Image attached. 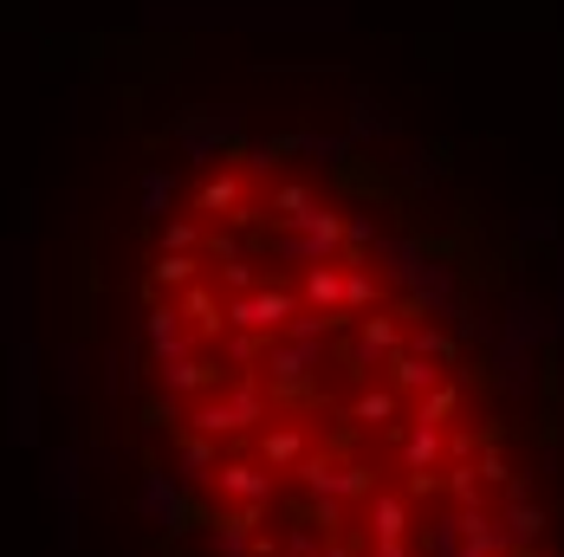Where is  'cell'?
<instances>
[{
	"instance_id": "6da1fadb",
	"label": "cell",
	"mask_w": 564,
	"mask_h": 557,
	"mask_svg": "<svg viewBox=\"0 0 564 557\" xmlns=\"http://www.w3.org/2000/svg\"><path fill=\"white\" fill-rule=\"evenodd\" d=\"M332 343H299V337H267L260 343V383L273 390V402H312L318 395V370H325Z\"/></svg>"
},
{
	"instance_id": "7a4b0ae2",
	"label": "cell",
	"mask_w": 564,
	"mask_h": 557,
	"mask_svg": "<svg viewBox=\"0 0 564 557\" xmlns=\"http://www.w3.org/2000/svg\"><path fill=\"white\" fill-rule=\"evenodd\" d=\"M292 480H299V493H305L312 505H350V500H364V493L377 487L370 467L338 460V454H325V447H305V454L292 460Z\"/></svg>"
},
{
	"instance_id": "3957f363",
	"label": "cell",
	"mask_w": 564,
	"mask_h": 557,
	"mask_svg": "<svg viewBox=\"0 0 564 557\" xmlns=\"http://www.w3.org/2000/svg\"><path fill=\"white\" fill-rule=\"evenodd\" d=\"M402 337H409V312L395 305V312H364V318H350V337H338V357L344 370L364 383V376H377L383 363H390L395 350H402Z\"/></svg>"
},
{
	"instance_id": "277c9868",
	"label": "cell",
	"mask_w": 564,
	"mask_h": 557,
	"mask_svg": "<svg viewBox=\"0 0 564 557\" xmlns=\"http://www.w3.org/2000/svg\"><path fill=\"white\" fill-rule=\"evenodd\" d=\"M130 505H137L150 525H163L170 538L195 532V512H202V505H195V493L175 480L170 467H143V473H137V493H130Z\"/></svg>"
},
{
	"instance_id": "5b68a950",
	"label": "cell",
	"mask_w": 564,
	"mask_h": 557,
	"mask_svg": "<svg viewBox=\"0 0 564 557\" xmlns=\"http://www.w3.org/2000/svg\"><path fill=\"white\" fill-rule=\"evenodd\" d=\"M292 312H299V292H292V285H267V278H260L253 292H234L221 305L227 331H247V337H280Z\"/></svg>"
},
{
	"instance_id": "8992f818",
	"label": "cell",
	"mask_w": 564,
	"mask_h": 557,
	"mask_svg": "<svg viewBox=\"0 0 564 557\" xmlns=\"http://www.w3.org/2000/svg\"><path fill=\"white\" fill-rule=\"evenodd\" d=\"M208 493H215V505H273L280 500V473L260 467L253 454H221Z\"/></svg>"
},
{
	"instance_id": "52a82bcc",
	"label": "cell",
	"mask_w": 564,
	"mask_h": 557,
	"mask_svg": "<svg viewBox=\"0 0 564 557\" xmlns=\"http://www.w3.org/2000/svg\"><path fill=\"white\" fill-rule=\"evenodd\" d=\"M215 383H221V370L202 350H182V357H163L156 363V390L170 395V402H195V395H208Z\"/></svg>"
},
{
	"instance_id": "ba28073f",
	"label": "cell",
	"mask_w": 564,
	"mask_h": 557,
	"mask_svg": "<svg viewBox=\"0 0 564 557\" xmlns=\"http://www.w3.org/2000/svg\"><path fill=\"white\" fill-rule=\"evenodd\" d=\"M175 298V312H182V325H188V331L202 337V343H215V337L227 331V318H221V285H215V278H188V285H182V292H170Z\"/></svg>"
},
{
	"instance_id": "9c48e42d",
	"label": "cell",
	"mask_w": 564,
	"mask_h": 557,
	"mask_svg": "<svg viewBox=\"0 0 564 557\" xmlns=\"http://www.w3.org/2000/svg\"><path fill=\"white\" fill-rule=\"evenodd\" d=\"M247 441H253V460H260V467L292 473V460H299L305 447H318V435H312L305 422H267V428H253Z\"/></svg>"
},
{
	"instance_id": "30bf717a",
	"label": "cell",
	"mask_w": 564,
	"mask_h": 557,
	"mask_svg": "<svg viewBox=\"0 0 564 557\" xmlns=\"http://www.w3.org/2000/svg\"><path fill=\"white\" fill-rule=\"evenodd\" d=\"M409 415V402L390 390V383H377V376H364L357 390H350V402H344V422L350 428H395Z\"/></svg>"
},
{
	"instance_id": "8fae6325",
	"label": "cell",
	"mask_w": 564,
	"mask_h": 557,
	"mask_svg": "<svg viewBox=\"0 0 564 557\" xmlns=\"http://www.w3.org/2000/svg\"><path fill=\"white\" fill-rule=\"evenodd\" d=\"M415 525V500L395 487H370L364 493V538H409Z\"/></svg>"
},
{
	"instance_id": "7c38bea8",
	"label": "cell",
	"mask_w": 564,
	"mask_h": 557,
	"mask_svg": "<svg viewBox=\"0 0 564 557\" xmlns=\"http://www.w3.org/2000/svg\"><path fill=\"white\" fill-rule=\"evenodd\" d=\"M395 467H402V473H442V467H448V428L409 422V435L395 441Z\"/></svg>"
},
{
	"instance_id": "4fadbf2b",
	"label": "cell",
	"mask_w": 564,
	"mask_h": 557,
	"mask_svg": "<svg viewBox=\"0 0 564 557\" xmlns=\"http://www.w3.org/2000/svg\"><path fill=\"white\" fill-rule=\"evenodd\" d=\"M143 350H150L156 363H163V357H182V350H202V337L182 325L175 298H170V305H150V312H143Z\"/></svg>"
},
{
	"instance_id": "5bb4252c",
	"label": "cell",
	"mask_w": 564,
	"mask_h": 557,
	"mask_svg": "<svg viewBox=\"0 0 564 557\" xmlns=\"http://www.w3.org/2000/svg\"><path fill=\"white\" fill-rule=\"evenodd\" d=\"M215 467H221V441H208V435H188V428H182V441H175V460H170L175 480H182L188 493H208Z\"/></svg>"
},
{
	"instance_id": "9a60e30c",
	"label": "cell",
	"mask_w": 564,
	"mask_h": 557,
	"mask_svg": "<svg viewBox=\"0 0 564 557\" xmlns=\"http://www.w3.org/2000/svg\"><path fill=\"white\" fill-rule=\"evenodd\" d=\"M377 376H383V383H390V390L402 395V402H415V395L435 390V383H442L448 370H442V363H429V357H415V350H395V357L383 363V370H377Z\"/></svg>"
},
{
	"instance_id": "2e32d148",
	"label": "cell",
	"mask_w": 564,
	"mask_h": 557,
	"mask_svg": "<svg viewBox=\"0 0 564 557\" xmlns=\"http://www.w3.org/2000/svg\"><path fill=\"white\" fill-rule=\"evenodd\" d=\"M500 525H507L512 551H532V545H545V532H552V512L532 500V493H507V512H500Z\"/></svg>"
},
{
	"instance_id": "e0dca14e",
	"label": "cell",
	"mask_w": 564,
	"mask_h": 557,
	"mask_svg": "<svg viewBox=\"0 0 564 557\" xmlns=\"http://www.w3.org/2000/svg\"><path fill=\"white\" fill-rule=\"evenodd\" d=\"M338 305H344V318H364V312H377V305H390V285L377 278V266H364V260H344Z\"/></svg>"
},
{
	"instance_id": "ac0fdd59",
	"label": "cell",
	"mask_w": 564,
	"mask_h": 557,
	"mask_svg": "<svg viewBox=\"0 0 564 557\" xmlns=\"http://www.w3.org/2000/svg\"><path fill=\"white\" fill-rule=\"evenodd\" d=\"M338 285H344V260H318V266H305V278H299V305H312V312H344Z\"/></svg>"
},
{
	"instance_id": "d6986e66",
	"label": "cell",
	"mask_w": 564,
	"mask_h": 557,
	"mask_svg": "<svg viewBox=\"0 0 564 557\" xmlns=\"http://www.w3.org/2000/svg\"><path fill=\"white\" fill-rule=\"evenodd\" d=\"M402 350H415V357H429V363H442V370H454V363H460V343H454L442 325H429V318H409Z\"/></svg>"
},
{
	"instance_id": "ffe728a7",
	"label": "cell",
	"mask_w": 564,
	"mask_h": 557,
	"mask_svg": "<svg viewBox=\"0 0 564 557\" xmlns=\"http://www.w3.org/2000/svg\"><path fill=\"white\" fill-rule=\"evenodd\" d=\"M13 435L20 441L40 435V370H33V343H20V415H13Z\"/></svg>"
},
{
	"instance_id": "44dd1931",
	"label": "cell",
	"mask_w": 564,
	"mask_h": 557,
	"mask_svg": "<svg viewBox=\"0 0 564 557\" xmlns=\"http://www.w3.org/2000/svg\"><path fill=\"white\" fill-rule=\"evenodd\" d=\"M454 415H460V383L442 376L429 395H415L409 402V422H435V428H454Z\"/></svg>"
},
{
	"instance_id": "7402d4cb",
	"label": "cell",
	"mask_w": 564,
	"mask_h": 557,
	"mask_svg": "<svg viewBox=\"0 0 564 557\" xmlns=\"http://www.w3.org/2000/svg\"><path fill=\"white\" fill-rule=\"evenodd\" d=\"M234 201H247V182H240V175H215V182L195 188V215H202V221H221Z\"/></svg>"
},
{
	"instance_id": "603a6c76",
	"label": "cell",
	"mask_w": 564,
	"mask_h": 557,
	"mask_svg": "<svg viewBox=\"0 0 564 557\" xmlns=\"http://www.w3.org/2000/svg\"><path fill=\"white\" fill-rule=\"evenodd\" d=\"M188 278H202V253H170V247H163V253L150 260V285H156V292H182Z\"/></svg>"
},
{
	"instance_id": "cb8c5ba5",
	"label": "cell",
	"mask_w": 564,
	"mask_h": 557,
	"mask_svg": "<svg viewBox=\"0 0 564 557\" xmlns=\"http://www.w3.org/2000/svg\"><path fill=\"white\" fill-rule=\"evenodd\" d=\"M312 201H318V195H312L305 182H280V188L267 195V215H280V227H285V221H299V215H305Z\"/></svg>"
},
{
	"instance_id": "d4e9b609",
	"label": "cell",
	"mask_w": 564,
	"mask_h": 557,
	"mask_svg": "<svg viewBox=\"0 0 564 557\" xmlns=\"http://www.w3.org/2000/svg\"><path fill=\"white\" fill-rule=\"evenodd\" d=\"M215 266H221V273H215V285H221L227 298L260 285V266H253V253H234V260H215Z\"/></svg>"
},
{
	"instance_id": "484cf974",
	"label": "cell",
	"mask_w": 564,
	"mask_h": 557,
	"mask_svg": "<svg viewBox=\"0 0 564 557\" xmlns=\"http://www.w3.org/2000/svg\"><path fill=\"white\" fill-rule=\"evenodd\" d=\"M442 473H448V493H454V505H487V487L474 480V460H448Z\"/></svg>"
},
{
	"instance_id": "4316f807",
	"label": "cell",
	"mask_w": 564,
	"mask_h": 557,
	"mask_svg": "<svg viewBox=\"0 0 564 557\" xmlns=\"http://www.w3.org/2000/svg\"><path fill=\"white\" fill-rule=\"evenodd\" d=\"M202 240H208L202 215H188V221H163V247H170V253H202Z\"/></svg>"
},
{
	"instance_id": "83f0119b",
	"label": "cell",
	"mask_w": 564,
	"mask_h": 557,
	"mask_svg": "<svg viewBox=\"0 0 564 557\" xmlns=\"http://www.w3.org/2000/svg\"><path fill=\"white\" fill-rule=\"evenodd\" d=\"M448 318H454V337H460V343H494V318H480V312H474L467 298L454 305Z\"/></svg>"
},
{
	"instance_id": "f1b7e54d",
	"label": "cell",
	"mask_w": 564,
	"mask_h": 557,
	"mask_svg": "<svg viewBox=\"0 0 564 557\" xmlns=\"http://www.w3.org/2000/svg\"><path fill=\"white\" fill-rule=\"evenodd\" d=\"M215 343H221V357H227V363H234V370H253V363H260V343H267V337H247V331H221V337H215Z\"/></svg>"
},
{
	"instance_id": "f546056e",
	"label": "cell",
	"mask_w": 564,
	"mask_h": 557,
	"mask_svg": "<svg viewBox=\"0 0 564 557\" xmlns=\"http://www.w3.org/2000/svg\"><path fill=\"white\" fill-rule=\"evenodd\" d=\"M170 201H175V182L163 175V168H150V175H143V215H156V221H163V215H170Z\"/></svg>"
},
{
	"instance_id": "4dcf8cb0",
	"label": "cell",
	"mask_w": 564,
	"mask_h": 557,
	"mask_svg": "<svg viewBox=\"0 0 564 557\" xmlns=\"http://www.w3.org/2000/svg\"><path fill=\"white\" fill-rule=\"evenodd\" d=\"M370 240H377V221L370 215H344V260H364Z\"/></svg>"
},
{
	"instance_id": "1f68e13d",
	"label": "cell",
	"mask_w": 564,
	"mask_h": 557,
	"mask_svg": "<svg viewBox=\"0 0 564 557\" xmlns=\"http://www.w3.org/2000/svg\"><path fill=\"white\" fill-rule=\"evenodd\" d=\"M429 557H460V532H454V512L429 518Z\"/></svg>"
},
{
	"instance_id": "d6a6232c",
	"label": "cell",
	"mask_w": 564,
	"mask_h": 557,
	"mask_svg": "<svg viewBox=\"0 0 564 557\" xmlns=\"http://www.w3.org/2000/svg\"><path fill=\"white\" fill-rule=\"evenodd\" d=\"M318 538H325L318 525H292L280 538V557H318Z\"/></svg>"
},
{
	"instance_id": "836d02e7",
	"label": "cell",
	"mask_w": 564,
	"mask_h": 557,
	"mask_svg": "<svg viewBox=\"0 0 564 557\" xmlns=\"http://www.w3.org/2000/svg\"><path fill=\"white\" fill-rule=\"evenodd\" d=\"M474 480H480V487L494 493V487H507V480H512V467H507V460H500V454H494V447H487V454L474 460Z\"/></svg>"
},
{
	"instance_id": "e575fe53",
	"label": "cell",
	"mask_w": 564,
	"mask_h": 557,
	"mask_svg": "<svg viewBox=\"0 0 564 557\" xmlns=\"http://www.w3.org/2000/svg\"><path fill=\"white\" fill-rule=\"evenodd\" d=\"M202 253H208V260H234V253H247V240H240L234 227H215V233L202 240Z\"/></svg>"
},
{
	"instance_id": "d590c367",
	"label": "cell",
	"mask_w": 564,
	"mask_h": 557,
	"mask_svg": "<svg viewBox=\"0 0 564 557\" xmlns=\"http://www.w3.org/2000/svg\"><path fill=\"white\" fill-rule=\"evenodd\" d=\"M318 557H357V538H338V532H325V538H318Z\"/></svg>"
},
{
	"instance_id": "8d00e7d4",
	"label": "cell",
	"mask_w": 564,
	"mask_h": 557,
	"mask_svg": "<svg viewBox=\"0 0 564 557\" xmlns=\"http://www.w3.org/2000/svg\"><path fill=\"white\" fill-rule=\"evenodd\" d=\"M370 557H415L409 538H370Z\"/></svg>"
},
{
	"instance_id": "74e56055",
	"label": "cell",
	"mask_w": 564,
	"mask_h": 557,
	"mask_svg": "<svg viewBox=\"0 0 564 557\" xmlns=\"http://www.w3.org/2000/svg\"><path fill=\"white\" fill-rule=\"evenodd\" d=\"M519 233H525V240H552V233H558V227L545 221V215H525V221H519Z\"/></svg>"
},
{
	"instance_id": "f35d334b",
	"label": "cell",
	"mask_w": 564,
	"mask_h": 557,
	"mask_svg": "<svg viewBox=\"0 0 564 557\" xmlns=\"http://www.w3.org/2000/svg\"><path fill=\"white\" fill-rule=\"evenodd\" d=\"M435 487H442L435 473H409V500H435Z\"/></svg>"
},
{
	"instance_id": "ab89813d",
	"label": "cell",
	"mask_w": 564,
	"mask_h": 557,
	"mask_svg": "<svg viewBox=\"0 0 564 557\" xmlns=\"http://www.w3.org/2000/svg\"><path fill=\"white\" fill-rule=\"evenodd\" d=\"M545 331L564 337V292H558V305H545Z\"/></svg>"
},
{
	"instance_id": "60d3db41",
	"label": "cell",
	"mask_w": 564,
	"mask_h": 557,
	"mask_svg": "<svg viewBox=\"0 0 564 557\" xmlns=\"http://www.w3.org/2000/svg\"><path fill=\"white\" fill-rule=\"evenodd\" d=\"M512 557H564V551H539V545H532V551H512Z\"/></svg>"
},
{
	"instance_id": "b9f144b4",
	"label": "cell",
	"mask_w": 564,
	"mask_h": 557,
	"mask_svg": "<svg viewBox=\"0 0 564 557\" xmlns=\"http://www.w3.org/2000/svg\"><path fill=\"white\" fill-rule=\"evenodd\" d=\"M460 557H494V551H460Z\"/></svg>"
},
{
	"instance_id": "7bdbcfd3",
	"label": "cell",
	"mask_w": 564,
	"mask_h": 557,
	"mask_svg": "<svg viewBox=\"0 0 564 557\" xmlns=\"http://www.w3.org/2000/svg\"><path fill=\"white\" fill-rule=\"evenodd\" d=\"M123 557H130V551H123Z\"/></svg>"
}]
</instances>
